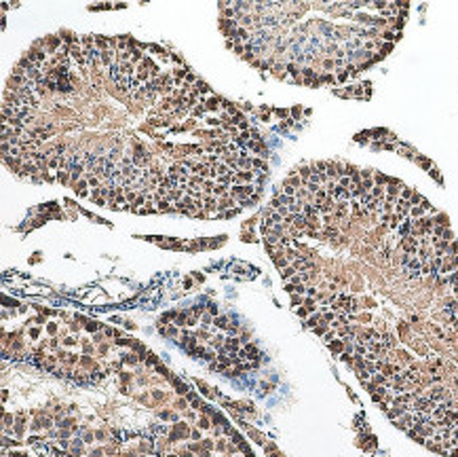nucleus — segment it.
I'll use <instances>...</instances> for the list:
<instances>
[{
  "instance_id": "f257e3e1",
  "label": "nucleus",
  "mask_w": 458,
  "mask_h": 457,
  "mask_svg": "<svg viewBox=\"0 0 458 457\" xmlns=\"http://www.w3.org/2000/svg\"><path fill=\"white\" fill-rule=\"evenodd\" d=\"M302 210L262 220L292 307L399 430L458 457V244L391 176L313 161Z\"/></svg>"
},
{
  "instance_id": "f03ea898",
  "label": "nucleus",
  "mask_w": 458,
  "mask_h": 457,
  "mask_svg": "<svg viewBox=\"0 0 458 457\" xmlns=\"http://www.w3.org/2000/svg\"><path fill=\"white\" fill-rule=\"evenodd\" d=\"M3 457H30L26 451L17 449V444L11 438H3Z\"/></svg>"
},
{
  "instance_id": "7ed1b4c3",
  "label": "nucleus",
  "mask_w": 458,
  "mask_h": 457,
  "mask_svg": "<svg viewBox=\"0 0 458 457\" xmlns=\"http://www.w3.org/2000/svg\"><path fill=\"white\" fill-rule=\"evenodd\" d=\"M220 102H222L220 98L209 96L208 99H205V110H218L220 108Z\"/></svg>"
},
{
  "instance_id": "20e7f679",
  "label": "nucleus",
  "mask_w": 458,
  "mask_h": 457,
  "mask_svg": "<svg viewBox=\"0 0 458 457\" xmlns=\"http://www.w3.org/2000/svg\"><path fill=\"white\" fill-rule=\"evenodd\" d=\"M144 60H146V57L142 54V49H138V47H136V49H131V64H133V66H140V64H142Z\"/></svg>"
},
{
  "instance_id": "39448f33",
  "label": "nucleus",
  "mask_w": 458,
  "mask_h": 457,
  "mask_svg": "<svg viewBox=\"0 0 458 457\" xmlns=\"http://www.w3.org/2000/svg\"><path fill=\"white\" fill-rule=\"evenodd\" d=\"M214 189H216V180H203L201 185L203 195H214Z\"/></svg>"
},
{
  "instance_id": "423d86ee",
  "label": "nucleus",
  "mask_w": 458,
  "mask_h": 457,
  "mask_svg": "<svg viewBox=\"0 0 458 457\" xmlns=\"http://www.w3.org/2000/svg\"><path fill=\"white\" fill-rule=\"evenodd\" d=\"M254 169H256V172L267 174V169H268L267 160H262V157H256V160H254Z\"/></svg>"
},
{
  "instance_id": "0eeeda50",
  "label": "nucleus",
  "mask_w": 458,
  "mask_h": 457,
  "mask_svg": "<svg viewBox=\"0 0 458 457\" xmlns=\"http://www.w3.org/2000/svg\"><path fill=\"white\" fill-rule=\"evenodd\" d=\"M55 176H57V183H62V185H68L70 183V172H68V169H60V172H57Z\"/></svg>"
},
{
  "instance_id": "6e6552de",
  "label": "nucleus",
  "mask_w": 458,
  "mask_h": 457,
  "mask_svg": "<svg viewBox=\"0 0 458 457\" xmlns=\"http://www.w3.org/2000/svg\"><path fill=\"white\" fill-rule=\"evenodd\" d=\"M93 203H96V206H108V199H104V197H98L96 202H93Z\"/></svg>"
},
{
  "instance_id": "1a4fd4ad",
  "label": "nucleus",
  "mask_w": 458,
  "mask_h": 457,
  "mask_svg": "<svg viewBox=\"0 0 458 457\" xmlns=\"http://www.w3.org/2000/svg\"><path fill=\"white\" fill-rule=\"evenodd\" d=\"M275 113H277V116H279V119H281V116H287V110H275Z\"/></svg>"
},
{
  "instance_id": "9d476101",
  "label": "nucleus",
  "mask_w": 458,
  "mask_h": 457,
  "mask_svg": "<svg viewBox=\"0 0 458 457\" xmlns=\"http://www.w3.org/2000/svg\"><path fill=\"white\" fill-rule=\"evenodd\" d=\"M292 115L293 116H301V108H292Z\"/></svg>"
}]
</instances>
